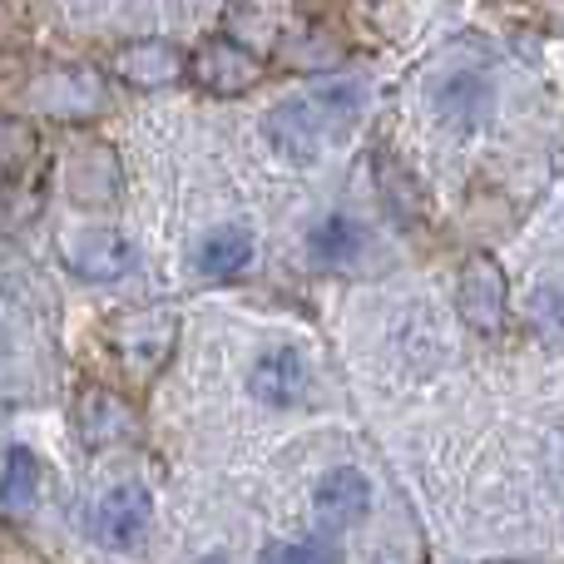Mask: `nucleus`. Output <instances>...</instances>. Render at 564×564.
Listing matches in <instances>:
<instances>
[{
  "label": "nucleus",
  "mask_w": 564,
  "mask_h": 564,
  "mask_svg": "<svg viewBox=\"0 0 564 564\" xmlns=\"http://www.w3.org/2000/svg\"><path fill=\"white\" fill-rule=\"evenodd\" d=\"M307 381H312L307 361H302V351H292V347L263 351V357L253 361V371H248V391H253L263 406H278V411L302 406V397H307Z\"/></svg>",
  "instance_id": "nucleus-7"
},
{
  "label": "nucleus",
  "mask_w": 564,
  "mask_h": 564,
  "mask_svg": "<svg viewBox=\"0 0 564 564\" xmlns=\"http://www.w3.org/2000/svg\"><path fill=\"white\" fill-rule=\"evenodd\" d=\"M506 302H510V288H506V273H500L496 258L490 253L466 258L460 282H456V307H460V317H466V327L480 332V337H496V332L506 327Z\"/></svg>",
  "instance_id": "nucleus-2"
},
{
  "label": "nucleus",
  "mask_w": 564,
  "mask_h": 564,
  "mask_svg": "<svg viewBox=\"0 0 564 564\" xmlns=\"http://www.w3.org/2000/svg\"><path fill=\"white\" fill-rule=\"evenodd\" d=\"M258 564H341V550L332 545L327 535H312V540H302V545L273 540V545H263Z\"/></svg>",
  "instance_id": "nucleus-18"
},
{
  "label": "nucleus",
  "mask_w": 564,
  "mask_h": 564,
  "mask_svg": "<svg viewBox=\"0 0 564 564\" xmlns=\"http://www.w3.org/2000/svg\"><path fill=\"white\" fill-rule=\"evenodd\" d=\"M105 105V85L85 65H59L40 79V109L55 119H89Z\"/></svg>",
  "instance_id": "nucleus-9"
},
{
  "label": "nucleus",
  "mask_w": 564,
  "mask_h": 564,
  "mask_svg": "<svg viewBox=\"0 0 564 564\" xmlns=\"http://www.w3.org/2000/svg\"><path fill=\"white\" fill-rule=\"evenodd\" d=\"M75 426L85 436L89 451H109V446H124L134 436V411L105 387H85L75 401Z\"/></svg>",
  "instance_id": "nucleus-8"
},
{
  "label": "nucleus",
  "mask_w": 564,
  "mask_h": 564,
  "mask_svg": "<svg viewBox=\"0 0 564 564\" xmlns=\"http://www.w3.org/2000/svg\"><path fill=\"white\" fill-rule=\"evenodd\" d=\"M194 564H234L228 555H204V560H194Z\"/></svg>",
  "instance_id": "nucleus-21"
},
{
  "label": "nucleus",
  "mask_w": 564,
  "mask_h": 564,
  "mask_svg": "<svg viewBox=\"0 0 564 564\" xmlns=\"http://www.w3.org/2000/svg\"><path fill=\"white\" fill-rule=\"evenodd\" d=\"M312 506H317V516L327 520V525H361L367 510H371V486H367L361 470L337 466V470H327V476L317 480Z\"/></svg>",
  "instance_id": "nucleus-10"
},
{
  "label": "nucleus",
  "mask_w": 564,
  "mask_h": 564,
  "mask_svg": "<svg viewBox=\"0 0 564 564\" xmlns=\"http://www.w3.org/2000/svg\"><path fill=\"white\" fill-rule=\"evenodd\" d=\"M59 258H65L69 273L85 282H119L124 273H134L139 248H134V238L119 234V228L89 224V228H75V234L59 243Z\"/></svg>",
  "instance_id": "nucleus-1"
},
{
  "label": "nucleus",
  "mask_w": 564,
  "mask_h": 564,
  "mask_svg": "<svg viewBox=\"0 0 564 564\" xmlns=\"http://www.w3.org/2000/svg\"><path fill=\"white\" fill-rule=\"evenodd\" d=\"M530 322H535L540 337L564 341V292H555V288L535 292V302H530Z\"/></svg>",
  "instance_id": "nucleus-20"
},
{
  "label": "nucleus",
  "mask_w": 564,
  "mask_h": 564,
  "mask_svg": "<svg viewBox=\"0 0 564 564\" xmlns=\"http://www.w3.org/2000/svg\"><path fill=\"white\" fill-rule=\"evenodd\" d=\"M35 129L25 124V119L15 115H0V174L6 178H20L30 174V164H35Z\"/></svg>",
  "instance_id": "nucleus-17"
},
{
  "label": "nucleus",
  "mask_w": 564,
  "mask_h": 564,
  "mask_svg": "<svg viewBox=\"0 0 564 564\" xmlns=\"http://www.w3.org/2000/svg\"><path fill=\"white\" fill-rule=\"evenodd\" d=\"M115 75L139 89H159L184 75V55L174 45H164V40H134V45H124L115 55Z\"/></svg>",
  "instance_id": "nucleus-11"
},
{
  "label": "nucleus",
  "mask_w": 564,
  "mask_h": 564,
  "mask_svg": "<svg viewBox=\"0 0 564 564\" xmlns=\"http://www.w3.org/2000/svg\"><path fill=\"white\" fill-rule=\"evenodd\" d=\"M115 341L134 377H154L169 361V347H174V317L169 312H129L115 327Z\"/></svg>",
  "instance_id": "nucleus-6"
},
{
  "label": "nucleus",
  "mask_w": 564,
  "mask_h": 564,
  "mask_svg": "<svg viewBox=\"0 0 564 564\" xmlns=\"http://www.w3.org/2000/svg\"><path fill=\"white\" fill-rule=\"evenodd\" d=\"M253 263V234L243 224H224L198 243V273L204 278H234Z\"/></svg>",
  "instance_id": "nucleus-14"
},
{
  "label": "nucleus",
  "mask_w": 564,
  "mask_h": 564,
  "mask_svg": "<svg viewBox=\"0 0 564 564\" xmlns=\"http://www.w3.org/2000/svg\"><path fill=\"white\" fill-rule=\"evenodd\" d=\"M371 169H377V184H381V194H387L391 214H397L401 224H421V218H426V188H421V178L411 174L391 149H381Z\"/></svg>",
  "instance_id": "nucleus-13"
},
{
  "label": "nucleus",
  "mask_w": 564,
  "mask_h": 564,
  "mask_svg": "<svg viewBox=\"0 0 564 564\" xmlns=\"http://www.w3.org/2000/svg\"><path fill=\"white\" fill-rule=\"evenodd\" d=\"M149 520H154L149 490L115 486V490H105V500L95 506V540L109 550H134L139 540L149 535Z\"/></svg>",
  "instance_id": "nucleus-5"
},
{
  "label": "nucleus",
  "mask_w": 564,
  "mask_h": 564,
  "mask_svg": "<svg viewBox=\"0 0 564 564\" xmlns=\"http://www.w3.org/2000/svg\"><path fill=\"white\" fill-rule=\"evenodd\" d=\"M263 134L288 164H317L327 129H322V115L312 109V99H282V105L268 109Z\"/></svg>",
  "instance_id": "nucleus-4"
},
{
  "label": "nucleus",
  "mask_w": 564,
  "mask_h": 564,
  "mask_svg": "<svg viewBox=\"0 0 564 564\" xmlns=\"http://www.w3.org/2000/svg\"><path fill=\"white\" fill-rule=\"evenodd\" d=\"M65 188L75 204H109V198H119L115 149H105V144L75 149V159H69V169H65Z\"/></svg>",
  "instance_id": "nucleus-12"
},
{
  "label": "nucleus",
  "mask_w": 564,
  "mask_h": 564,
  "mask_svg": "<svg viewBox=\"0 0 564 564\" xmlns=\"http://www.w3.org/2000/svg\"><path fill=\"white\" fill-rule=\"evenodd\" d=\"M35 496H40V460L25 446H10L0 456V510L25 516V510H35Z\"/></svg>",
  "instance_id": "nucleus-15"
},
{
  "label": "nucleus",
  "mask_w": 564,
  "mask_h": 564,
  "mask_svg": "<svg viewBox=\"0 0 564 564\" xmlns=\"http://www.w3.org/2000/svg\"><path fill=\"white\" fill-rule=\"evenodd\" d=\"M184 69L194 75V85H204L208 95H248L263 75L253 50H243L238 40H204L194 55L184 59Z\"/></svg>",
  "instance_id": "nucleus-3"
},
{
  "label": "nucleus",
  "mask_w": 564,
  "mask_h": 564,
  "mask_svg": "<svg viewBox=\"0 0 564 564\" xmlns=\"http://www.w3.org/2000/svg\"><path fill=\"white\" fill-rule=\"evenodd\" d=\"M307 253H312L317 268H347L351 258L361 253V228L341 214L322 218V224L307 234Z\"/></svg>",
  "instance_id": "nucleus-16"
},
{
  "label": "nucleus",
  "mask_w": 564,
  "mask_h": 564,
  "mask_svg": "<svg viewBox=\"0 0 564 564\" xmlns=\"http://www.w3.org/2000/svg\"><path fill=\"white\" fill-rule=\"evenodd\" d=\"M307 99H312V109L322 115V129H327V134L351 129V119H357V109H361V95L351 85H327V89H317V95H307Z\"/></svg>",
  "instance_id": "nucleus-19"
}]
</instances>
